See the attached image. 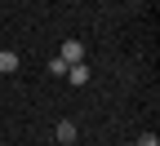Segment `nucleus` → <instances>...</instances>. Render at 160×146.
Instances as JSON below:
<instances>
[{
    "label": "nucleus",
    "mask_w": 160,
    "mask_h": 146,
    "mask_svg": "<svg viewBox=\"0 0 160 146\" xmlns=\"http://www.w3.org/2000/svg\"><path fill=\"white\" fill-rule=\"evenodd\" d=\"M67 62V67H76V62H85V45H80V40H62V53H58Z\"/></svg>",
    "instance_id": "nucleus-1"
},
{
    "label": "nucleus",
    "mask_w": 160,
    "mask_h": 146,
    "mask_svg": "<svg viewBox=\"0 0 160 146\" xmlns=\"http://www.w3.org/2000/svg\"><path fill=\"white\" fill-rule=\"evenodd\" d=\"M18 71V53L13 49H0V75H13Z\"/></svg>",
    "instance_id": "nucleus-4"
},
{
    "label": "nucleus",
    "mask_w": 160,
    "mask_h": 146,
    "mask_svg": "<svg viewBox=\"0 0 160 146\" xmlns=\"http://www.w3.org/2000/svg\"><path fill=\"white\" fill-rule=\"evenodd\" d=\"M53 137H58V142H62V146H71V142L80 137V129H76V124H71V120H58V129H53Z\"/></svg>",
    "instance_id": "nucleus-3"
},
{
    "label": "nucleus",
    "mask_w": 160,
    "mask_h": 146,
    "mask_svg": "<svg viewBox=\"0 0 160 146\" xmlns=\"http://www.w3.org/2000/svg\"><path fill=\"white\" fill-rule=\"evenodd\" d=\"M133 146H160V137H156V133H142V137L133 142Z\"/></svg>",
    "instance_id": "nucleus-5"
},
{
    "label": "nucleus",
    "mask_w": 160,
    "mask_h": 146,
    "mask_svg": "<svg viewBox=\"0 0 160 146\" xmlns=\"http://www.w3.org/2000/svg\"><path fill=\"white\" fill-rule=\"evenodd\" d=\"M62 80H71L76 89H85L89 80H93V75H89V67H85V62H76V67H67V75H62Z\"/></svg>",
    "instance_id": "nucleus-2"
}]
</instances>
